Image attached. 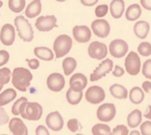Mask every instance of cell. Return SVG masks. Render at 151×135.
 I'll use <instances>...</instances> for the list:
<instances>
[{"label":"cell","mask_w":151,"mask_h":135,"mask_svg":"<svg viewBox=\"0 0 151 135\" xmlns=\"http://www.w3.org/2000/svg\"><path fill=\"white\" fill-rule=\"evenodd\" d=\"M113 61L110 59H106L101 61V63L94 70V71L90 76V80L92 82L98 81L99 79L104 78L107 74L112 71L113 70Z\"/></svg>","instance_id":"8992f818"},{"label":"cell","mask_w":151,"mask_h":135,"mask_svg":"<svg viewBox=\"0 0 151 135\" xmlns=\"http://www.w3.org/2000/svg\"><path fill=\"white\" fill-rule=\"evenodd\" d=\"M73 45L72 38L68 35H60L56 37L53 43V52L56 58H62L67 55Z\"/></svg>","instance_id":"277c9868"},{"label":"cell","mask_w":151,"mask_h":135,"mask_svg":"<svg viewBox=\"0 0 151 135\" xmlns=\"http://www.w3.org/2000/svg\"><path fill=\"white\" fill-rule=\"evenodd\" d=\"M111 133L112 134H118V135H127V134H129V131L125 125L119 124L113 129Z\"/></svg>","instance_id":"74e56055"},{"label":"cell","mask_w":151,"mask_h":135,"mask_svg":"<svg viewBox=\"0 0 151 135\" xmlns=\"http://www.w3.org/2000/svg\"><path fill=\"white\" fill-rule=\"evenodd\" d=\"M142 115L141 112L139 109H135L132 112H131L127 116V124L131 128H136L139 125L141 122Z\"/></svg>","instance_id":"83f0119b"},{"label":"cell","mask_w":151,"mask_h":135,"mask_svg":"<svg viewBox=\"0 0 151 135\" xmlns=\"http://www.w3.org/2000/svg\"><path fill=\"white\" fill-rule=\"evenodd\" d=\"M81 4L85 6H93L98 3L99 0H80Z\"/></svg>","instance_id":"f6af8a7d"},{"label":"cell","mask_w":151,"mask_h":135,"mask_svg":"<svg viewBox=\"0 0 151 135\" xmlns=\"http://www.w3.org/2000/svg\"><path fill=\"white\" fill-rule=\"evenodd\" d=\"M72 33H73V37L75 40L81 44L89 42L92 37L91 29L87 26H85V25L75 26L73 28Z\"/></svg>","instance_id":"2e32d148"},{"label":"cell","mask_w":151,"mask_h":135,"mask_svg":"<svg viewBox=\"0 0 151 135\" xmlns=\"http://www.w3.org/2000/svg\"><path fill=\"white\" fill-rule=\"evenodd\" d=\"M86 100L91 104H99L105 100L106 93L102 87L99 85L90 86L85 94Z\"/></svg>","instance_id":"ba28073f"},{"label":"cell","mask_w":151,"mask_h":135,"mask_svg":"<svg viewBox=\"0 0 151 135\" xmlns=\"http://www.w3.org/2000/svg\"><path fill=\"white\" fill-rule=\"evenodd\" d=\"M0 41L6 46H10L14 43L15 29L12 24H5L0 29Z\"/></svg>","instance_id":"5bb4252c"},{"label":"cell","mask_w":151,"mask_h":135,"mask_svg":"<svg viewBox=\"0 0 151 135\" xmlns=\"http://www.w3.org/2000/svg\"><path fill=\"white\" fill-rule=\"evenodd\" d=\"M9 120H10L9 116L7 115L6 110L2 107H0V126L8 124Z\"/></svg>","instance_id":"60d3db41"},{"label":"cell","mask_w":151,"mask_h":135,"mask_svg":"<svg viewBox=\"0 0 151 135\" xmlns=\"http://www.w3.org/2000/svg\"><path fill=\"white\" fill-rule=\"evenodd\" d=\"M55 1H57V2H60V3H61V2H65L66 0H55Z\"/></svg>","instance_id":"f907efd6"},{"label":"cell","mask_w":151,"mask_h":135,"mask_svg":"<svg viewBox=\"0 0 151 135\" xmlns=\"http://www.w3.org/2000/svg\"><path fill=\"white\" fill-rule=\"evenodd\" d=\"M12 78V72L8 68H1L0 69V92L3 89L4 85H7Z\"/></svg>","instance_id":"4dcf8cb0"},{"label":"cell","mask_w":151,"mask_h":135,"mask_svg":"<svg viewBox=\"0 0 151 135\" xmlns=\"http://www.w3.org/2000/svg\"><path fill=\"white\" fill-rule=\"evenodd\" d=\"M124 0H112L110 3L109 10L113 18L119 19L122 17L124 12Z\"/></svg>","instance_id":"ffe728a7"},{"label":"cell","mask_w":151,"mask_h":135,"mask_svg":"<svg viewBox=\"0 0 151 135\" xmlns=\"http://www.w3.org/2000/svg\"><path fill=\"white\" fill-rule=\"evenodd\" d=\"M26 61L28 62V66L29 67V69L33 70H37L40 66V62L37 59H30V60L27 59Z\"/></svg>","instance_id":"b9f144b4"},{"label":"cell","mask_w":151,"mask_h":135,"mask_svg":"<svg viewBox=\"0 0 151 135\" xmlns=\"http://www.w3.org/2000/svg\"><path fill=\"white\" fill-rule=\"evenodd\" d=\"M129 97H130V101L133 104H139L143 101L145 95H144V93L141 88L135 86L130 91Z\"/></svg>","instance_id":"f1b7e54d"},{"label":"cell","mask_w":151,"mask_h":135,"mask_svg":"<svg viewBox=\"0 0 151 135\" xmlns=\"http://www.w3.org/2000/svg\"><path fill=\"white\" fill-rule=\"evenodd\" d=\"M140 133L143 135H151V122L146 121L140 125Z\"/></svg>","instance_id":"f35d334b"},{"label":"cell","mask_w":151,"mask_h":135,"mask_svg":"<svg viewBox=\"0 0 151 135\" xmlns=\"http://www.w3.org/2000/svg\"><path fill=\"white\" fill-rule=\"evenodd\" d=\"M41 12H42L41 0H33V1L29 3V6L26 7L25 15L29 19H33L38 16L41 14Z\"/></svg>","instance_id":"d6986e66"},{"label":"cell","mask_w":151,"mask_h":135,"mask_svg":"<svg viewBox=\"0 0 151 135\" xmlns=\"http://www.w3.org/2000/svg\"><path fill=\"white\" fill-rule=\"evenodd\" d=\"M67 127L71 132H78V131L83 129L81 123L77 118H71L67 123Z\"/></svg>","instance_id":"d6a6232c"},{"label":"cell","mask_w":151,"mask_h":135,"mask_svg":"<svg viewBox=\"0 0 151 135\" xmlns=\"http://www.w3.org/2000/svg\"><path fill=\"white\" fill-rule=\"evenodd\" d=\"M0 29H1V28H0Z\"/></svg>","instance_id":"f5cc1de1"},{"label":"cell","mask_w":151,"mask_h":135,"mask_svg":"<svg viewBox=\"0 0 151 135\" xmlns=\"http://www.w3.org/2000/svg\"><path fill=\"white\" fill-rule=\"evenodd\" d=\"M14 25L15 29L18 32L19 37L24 42H31L34 38V30L32 29L31 24L29 21L22 16L19 15L14 19Z\"/></svg>","instance_id":"7a4b0ae2"},{"label":"cell","mask_w":151,"mask_h":135,"mask_svg":"<svg viewBox=\"0 0 151 135\" xmlns=\"http://www.w3.org/2000/svg\"><path fill=\"white\" fill-rule=\"evenodd\" d=\"M42 115L43 108L37 102H29L27 101L23 102L20 110V116L29 121H38Z\"/></svg>","instance_id":"3957f363"},{"label":"cell","mask_w":151,"mask_h":135,"mask_svg":"<svg viewBox=\"0 0 151 135\" xmlns=\"http://www.w3.org/2000/svg\"><path fill=\"white\" fill-rule=\"evenodd\" d=\"M35 26L37 30L41 32H48L52 29L57 28V18L55 15H46V16H39L36 22Z\"/></svg>","instance_id":"52a82bcc"},{"label":"cell","mask_w":151,"mask_h":135,"mask_svg":"<svg viewBox=\"0 0 151 135\" xmlns=\"http://www.w3.org/2000/svg\"><path fill=\"white\" fill-rule=\"evenodd\" d=\"M109 12V6L107 5H101L95 8V15L98 18H102L107 15Z\"/></svg>","instance_id":"8d00e7d4"},{"label":"cell","mask_w":151,"mask_h":135,"mask_svg":"<svg viewBox=\"0 0 151 135\" xmlns=\"http://www.w3.org/2000/svg\"><path fill=\"white\" fill-rule=\"evenodd\" d=\"M112 74H113V76L116 77V78H121V77H123L124 74V70L123 69L122 67H120V66H118V65H116V66H115V69H114V70H113V72H112Z\"/></svg>","instance_id":"7bdbcfd3"},{"label":"cell","mask_w":151,"mask_h":135,"mask_svg":"<svg viewBox=\"0 0 151 135\" xmlns=\"http://www.w3.org/2000/svg\"><path fill=\"white\" fill-rule=\"evenodd\" d=\"M91 29L93 34L101 38L107 37L110 33V25L109 23L103 19H98L92 22Z\"/></svg>","instance_id":"4fadbf2b"},{"label":"cell","mask_w":151,"mask_h":135,"mask_svg":"<svg viewBox=\"0 0 151 135\" xmlns=\"http://www.w3.org/2000/svg\"><path fill=\"white\" fill-rule=\"evenodd\" d=\"M142 89L147 93H149L151 92V82L150 81H145L142 84Z\"/></svg>","instance_id":"7dc6e473"},{"label":"cell","mask_w":151,"mask_h":135,"mask_svg":"<svg viewBox=\"0 0 151 135\" xmlns=\"http://www.w3.org/2000/svg\"><path fill=\"white\" fill-rule=\"evenodd\" d=\"M92 133L94 135H102V134H111L110 127L106 124H96L92 128Z\"/></svg>","instance_id":"1f68e13d"},{"label":"cell","mask_w":151,"mask_h":135,"mask_svg":"<svg viewBox=\"0 0 151 135\" xmlns=\"http://www.w3.org/2000/svg\"><path fill=\"white\" fill-rule=\"evenodd\" d=\"M109 92L111 93V95L116 98V99H119V100H124L126 99L128 96V91L127 89L118 84H114L110 86L109 88Z\"/></svg>","instance_id":"603a6c76"},{"label":"cell","mask_w":151,"mask_h":135,"mask_svg":"<svg viewBox=\"0 0 151 135\" xmlns=\"http://www.w3.org/2000/svg\"><path fill=\"white\" fill-rule=\"evenodd\" d=\"M45 123L49 129L53 131H60L64 125V121L59 111H53L47 115Z\"/></svg>","instance_id":"9a60e30c"},{"label":"cell","mask_w":151,"mask_h":135,"mask_svg":"<svg viewBox=\"0 0 151 135\" xmlns=\"http://www.w3.org/2000/svg\"><path fill=\"white\" fill-rule=\"evenodd\" d=\"M140 59L137 52H131L124 60L126 72L131 76H136L140 71Z\"/></svg>","instance_id":"5b68a950"},{"label":"cell","mask_w":151,"mask_h":135,"mask_svg":"<svg viewBox=\"0 0 151 135\" xmlns=\"http://www.w3.org/2000/svg\"><path fill=\"white\" fill-rule=\"evenodd\" d=\"M28 99L26 97H21L20 99H18L13 105L12 107V113L13 115L14 116H20V110H21V108L23 104V102L27 101Z\"/></svg>","instance_id":"e575fe53"},{"label":"cell","mask_w":151,"mask_h":135,"mask_svg":"<svg viewBox=\"0 0 151 135\" xmlns=\"http://www.w3.org/2000/svg\"><path fill=\"white\" fill-rule=\"evenodd\" d=\"M34 54L37 59L45 61H51L54 59L53 52L45 46H38L34 49Z\"/></svg>","instance_id":"44dd1931"},{"label":"cell","mask_w":151,"mask_h":135,"mask_svg":"<svg viewBox=\"0 0 151 135\" xmlns=\"http://www.w3.org/2000/svg\"><path fill=\"white\" fill-rule=\"evenodd\" d=\"M148 109H149L148 113H147V114H146V115H144V116H145V117H146L147 119L151 120V106H148Z\"/></svg>","instance_id":"c3c4849f"},{"label":"cell","mask_w":151,"mask_h":135,"mask_svg":"<svg viewBox=\"0 0 151 135\" xmlns=\"http://www.w3.org/2000/svg\"><path fill=\"white\" fill-rule=\"evenodd\" d=\"M17 97V93L14 89L9 88L5 90L3 93H0V107L7 105L8 103L12 102Z\"/></svg>","instance_id":"cb8c5ba5"},{"label":"cell","mask_w":151,"mask_h":135,"mask_svg":"<svg viewBox=\"0 0 151 135\" xmlns=\"http://www.w3.org/2000/svg\"><path fill=\"white\" fill-rule=\"evenodd\" d=\"M138 52L144 57L151 54V45L148 42H142L138 46Z\"/></svg>","instance_id":"836d02e7"},{"label":"cell","mask_w":151,"mask_h":135,"mask_svg":"<svg viewBox=\"0 0 151 135\" xmlns=\"http://www.w3.org/2000/svg\"><path fill=\"white\" fill-rule=\"evenodd\" d=\"M88 54L92 59L95 60H103L107 57L108 54V47L105 44L94 41L90 44L88 47Z\"/></svg>","instance_id":"8fae6325"},{"label":"cell","mask_w":151,"mask_h":135,"mask_svg":"<svg viewBox=\"0 0 151 135\" xmlns=\"http://www.w3.org/2000/svg\"><path fill=\"white\" fill-rule=\"evenodd\" d=\"M3 6V1H1V0H0V8H1Z\"/></svg>","instance_id":"816d5d0a"},{"label":"cell","mask_w":151,"mask_h":135,"mask_svg":"<svg viewBox=\"0 0 151 135\" xmlns=\"http://www.w3.org/2000/svg\"><path fill=\"white\" fill-rule=\"evenodd\" d=\"M10 59V54L6 50H0V67L6 65Z\"/></svg>","instance_id":"ab89813d"},{"label":"cell","mask_w":151,"mask_h":135,"mask_svg":"<svg viewBox=\"0 0 151 135\" xmlns=\"http://www.w3.org/2000/svg\"><path fill=\"white\" fill-rule=\"evenodd\" d=\"M131 135H133V134H137V135H139V131H132L131 132H129Z\"/></svg>","instance_id":"681fc988"},{"label":"cell","mask_w":151,"mask_h":135,"mask_svg":"<svg viewBox=\"0 0 151 135\" xmlns=\"http://www.w3.org/2000/svg\"><path fill=\"white\" fill-rule=\"evenodd\" d=\"M8 6L12 12L20 14L26 6V0H9Z\"/></svg>","instance_id":"f546056e"},{"label":"cell","mask_w":151,"mask_h":135,"mask_svg":"<svg viewBox=\"0 0 151 135\" xmlns=\"http://www.w3.org/2000/svg\"><path fill=\"white\" fill-rule=\"evenodd\" d=\"M142 74L147 79H151V60H147L142 66Z\"/></svg>","instance_id":"d590c367"},{"label":"cell","mask_w":151,"mask_h":135,"mask_svg":"<svg viewBox=\"0 0 151 135\" xmlns=\"http://www.w3.org/2000/svg\"><path fill=\"white\" fill-rule=\"evenodd\" d=\"M141 15V8L138 4L131 5L125 12V18L130 22H134Z\"/></svg>","instance_id":"d4e9b609"},{"label":"cell","mask_w":151,"mask_h":135,"mask_svg":"<svg viewBox=\"0 0 151 135\" xmlns=\"http://www.w3.org/2000/svg\"><path fill=\"white\" fill-rule=\"evenodd\" d=\"M32 79V73L25 68H15L12 72V84L17 90L21 92H26L28 90V88L30 86Z\"/></svg>","instance_id":"6da1fadb"},{"label":"cell","mask_w":151,"mask_h":135,"mask_svg":"<svg viewBox=\"0 0 151 135\" xmlns=\"http://www.w3.org/2000/svg\"><path fill=\"white\" fill-rule=\"evenodd\" d=\"M128 45L123 39H115L113 40L109 46V51L114 58L120 59L124 57L128 52Z\"/></svg>","instance_id":"30bf717a"},{"label":"cell","mask_w":151,"mask_h":135,"mask_svg":"<svg viewBox=\"0 0 151 135\" xmlns=\"http://www.w3.org/2000/svg\"><path fill=\"white\" fill-rule=\"evenodd\" d=\"M9 130L13 134L15 135H27L28 134V128L26 124L22 122L21 118L14 117L8 122Z\"/></svg>","instance_id":"ac0fdd59"},{"label":"cell","mask_w":151,"mask_h":135,"mask_svg":"<svg viewBox=\"0 0 151 135\" xmlns=\"http://www.w3.org/2000/svg\"><path fill=\"white\" fill-rule=\"evenodd\" d=\"M77 66H78V62L75 58L73 57L65 58L62 61V69L65 76H70L72 72H74V70H76Z\"/></svg>","instance_id":"4316f807"},{"label":"cell","mask_w":151,"mask_h":135,"mask_svg":"<svg viewBox=\"0 0 151 135\" xmlns=\"http://www.w3.org/2000/svg\"><path fill=\"white\" fill-rule=\"evenodd\" d=\"M149 29H150L149 23L145 21L137 22L133 27L134 34L136 35L137 37H139L140 39H144L147 37V36L148 35V32H149Z\"/></svg>","instance_id":"7402d4cb"},{"label":"cell","mask_w":151,"mask_h":135,"mask_svg":"<svg viewBox=\"0 0 151 135\" xmlns=\"http://www.w3.org/2000/svg\"><path fill=\"white\" fill-rule=\"evenodd\" d=\"M35 132L37 135H48L50 133L49 131H48V129L45 126H44V125H38L37 127Z\"/></svg>","instance_id":"ee69618b"},{"label":"cell","mask_w":151,"mask_h":135,"mask_svg":"<svg viewBox=\"0 0 151 135\" xmlns=\"http://www.w3.org/2000/svg\"><path fill=\"white\" fill-rule=\"evenodd\" d=\"M46 84H47V87L49 90L54 93H59L64 88L66 81H65L63 75H61L60 73L55 72L48 76Z\"/></svg>","instance_id":"7c38bea8"},{"label":"cell","mask_w":151,"mask_h":135,"mask_svg":"<svg viewBox=\"0 0 151 135\" xmlns=\"http://www.w3.org/2000/svg\"><path fill=\"white\" fill-rule=\"evenodd\" d=\"M141 6L148 11H151V0H140Z\"/></svg>","instance_id":"bcb514c9"},{"label":"cell","mask_w":151,"mask_h":135,"mask_svg":"<svg viewBox=\"0 0 151 135\" xmlns=\"http://www.w3.org/2000/svg\"><path fill=\"white\" fill-rule=\"evenodd\" d=\"M97 118L101 122H110L114 119L116 114V109L112 103H104L97 109Z\"/></svg>","instance_id":"9c48e42d"},{"label":"cell","mask_w":151,"mask_h":135,"mask_svg":"<svg viewBox=\"0 0 151 135\" xmlns=\"http://www.w3.org/2000/svg\"><path fill=\"white\" fill-rule=\"evenodd\" d=\"M66 98H67V101L70 105H78L81 102L83 99V91L78 92V91H74L71 88H69L67 91Z\"/></svg>","instance_id":"484cf974"},{"label":"cell","mask_w":151,"mask_h":135,"mask_svg":"<svg viewBox=\"0 0 151 135\" xmlns=\"http://www.w3.org/2000/svg\"><path fill=\"white\" fill-rule=\"evenodd\" d=\"M87 78L82 73H76L69 79V88L74 91H83L87 85Z\"/></svg>","instance_id":"e0dca14e"}]
</instances>
